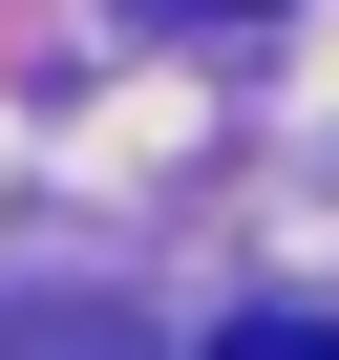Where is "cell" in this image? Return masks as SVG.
<instances>
[{
  "mask_svg": "<svg viewBox=\"0 0 339 360\" xmlns=\"http://www.w3.org/2000/svg\"><path fill=\"white\" fill-rule=\"evenodd\" d=\"M148 22H255V0H148Z\"/></svg>",
  "mask_w": 339,
  "mask_h": 360,
  "instance_id": "7a4b0ae2",
  "label": "cell"
},
{
  "mask_svg": "<svg viewBox=\"0 0 339 360\" xmlns=\"http://www.w3.org/2000/svg\"><path fill=\"white\" fill-rule=\"evenodd\" d=\"M22 360H127V339H22Z\"/></svg>",
  "mask_w": 339,
  "mask_h": 360,
  "instance_id": "3957f363",
  "label": "cell"
},
{
  "mask_svg": "<svg viewBox=\"0 0 339 360\" xmlns=\"http://www.w3.org/2000/svg\"><path fill=\"white\" fill-rule=\"evenodd\" d=\"M212 360H339V318H234Z\"/></svg>",
  "mask_w": 339,
  "mask_h": 360,
  "instance_id": "6da1fadb",
  "label": "cell"
}]
</instances>
